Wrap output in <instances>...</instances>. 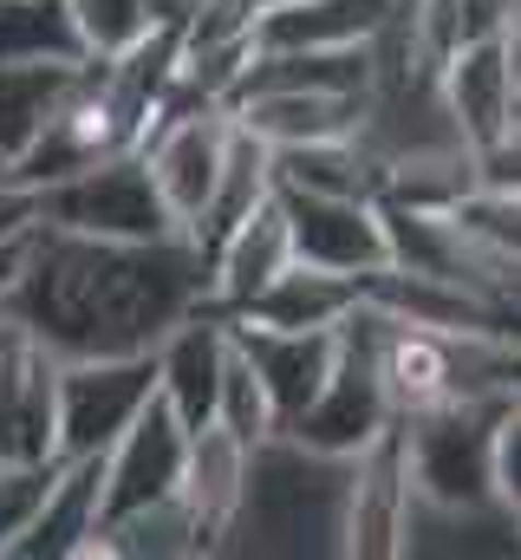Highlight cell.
Here are the masks:
<instances>
[{"label":"cell","mask_w":521,"mask_h":560,"mask_svg":"<svg viewBox=\"0 0 521 560\" xmlns=\"http://www.w3.org/2000/svg\"><path fill=\"white\" fill-rule=\"evenodd\" d=\"M0 306L26 319L59 359L150 352L183 313L209 306V261L189 235L105 242L33 222L26 268Z\"/></svg>","instance_id":"cell-1"},{"label":"cell","mask_w":521,"mask_h":560,"mask_svg":"<svg viewBox=\"0 0 521 560\" xmlns=\"http://www.w3.org/2000/svg\"><path fill=\"white\" fill-rule=\"evenodd\" d=\"M346 495H352V456H326L274 430L248 443L242 495L216 555H346Z\"/></svg>","instance_id":"cell-2"},{"label":"cell","mask_w":521,"mask_h":560,"mask_svg":"<svg viewBox=\"0 0 521 560\" xmlns=\"http://www.w3.org/2000/svg\"><path fill=\"white\" fill-rule=\"evenodd\" d=\"M509 405H516L509 392H470V398H450L437 411L397 418L410 495L417 502H450V509L502 502L496 495V436H502Z\"/></svg>","instance_id":"cell-3"},{"label":"cell","mask_w":521,"mask_h":560,"mask_svg":"<svg viewBox=\"0 0 521 560\" xmlns=\"http://www.w3.org/2000/svg\"><path fill=\"white\" fill-rule=\"evenodd\" d=\"M39 229L59 235H105V242H157V235H183L170 202L150 183L143 150H118L99 156L59 183L39 189Z\"/></svg>","instance_id":"cell-4"},{"label":"cell","mask_w":521,"mask_h":560,"mask_svg":"<svg viewBox=\"0 0 521 560\" xmlns=\"http://www.w3.org/2000/svg\"><path fill=\"white\" fill-rule=\"evenodd\" d=\"M379 332H385V313L372 300H359L346 319H339V352H333V372L320 385V398L287 423V436L326 450V456H359L379 430H391V398L385 378H379Z\"/></svg>","instance_id":"cell-5"},{"label":"cell","mask_w":521,"mask_h":560,"mask_svg":"<svg viewBox=\"0 0 521 560\" xmlns=\"http://www.w3.org/2000/svg\"><path fill=\"white\" fill-rule=\"evenodd\" d=\"M157 392L150 352H99V359H59V456H92L125 430Z\"/></svg>","instance_id":"cell-6"},{"label":"cell","mask_w":521,"mask_h":560,"mask_svg":"<svg viewBox=\"0 0 521 560\" xmlns=\"http://www.w3.org/2000/svg\"><path fill=\"white\" fill-rule=\"evenodd\" d=\"M59 352L0 306V463L59 456Z\"/></svg>","instance_id":"cell-7"},{"label":"cell","mask_w":521,"mask_h":560,"mask_svg":"<svg viewBox=\"0 0 521 560\" xmlns=\"http://www.w3.org/2000/svg\"><path fill=\"white\" fill-rule=\"evenodd\" d=\"M280 215L293 235V261L333 268V275H379L385 268V222L372 196H313V189H280Z\"/></svg>","instance_id":"cell-8"},{"label":"cell","mask_w":521,"mask_h":560,"mask_svg":"<svg viewBox=\"0 0 521 560\" xmlns=\"http://www.w3.org/2000/svg\"><path fill=\"white\" fill-rule=\"evenodd\" d=\"M183 456H189V423L150 392V405L105 443V522L143 509V502L176 495ZM105 522H99V528H105Z\"/></svg>","instance_id":"cell-9"},{"label":"cell","mask_w":521,"mask_h":560,"mask_svg":"<svg viewBox=\"0 0 521 560\" xmlns=\"http://www.w3.org/2000/svg\"><path fill=\"white\" fill-rule=\"evenodd\" d=\"M437 85H443V105L456 118V131L470 150L496 143L521 112V66L509 52V33L502 39H470L456 52L437 59Z\"/></svg>","instance_id":"cell-10"},{"label":"cell","mask_w":521,"mask_h":560,"mask_svg":"<svg viewBox=\"0 0 521 560\" xmlns=\"http://www.w3.org/2000/svg\"><path fill=\"white\" fill-rule=\"evenodd\" d=\"M99 522H105V450L59 456L46 502L33 509L26 535L7 548V560H92Z\"/></svg>","instance_id":"cell-11"},{"label":"cell","mask_w":521,"mask_h":560,"mask_svg":"<svg viewBox=\"0 0 521 560\" xmlns=\"http://www.w3.org/2000/svg\"><path fill=\"white\" fill-rule=\"evenodd\" d=\"M150 359H157V398L189 430H202L216 418V385L229 365V319L216 306H196L150 346Z\"/></svg>","instance_id":"cell-12"},{"label":"cell","mask_w":521,"mask_h":560,"mask_svg":"<svg viewBox=\"0 0 521 560\" xmlns=\"http://www.w3.org/2000/svg\"><path fill=\"white\" fill-rule=\"evenodd\" d=\"M410 509V469L397 423L379 430L352 456V495H346V555L352 560H397V528Z\"/></svg>","instance_id":"cell-13"},{"label":"cell","mask_w":521,"mask_h":560,"mask_svg":"<svg viewBox=\"0 0 521 560\" xmlns=\"http://www.w3.org/2000/svg\"><path fill=\"white\" fill-rule=\"evenodd\" d=\"M229 332H235L242 359L255 365V378L267 385V405H274V418L287 430L320 398V385L333 372V352H339V326H326V332H274V326L229 319Z\"/></svg>","instance_id":"cell-14"},{"label":"cell","mask_w":521,"mask_h":560,"mask_svg":"<svg viewBox=\"0 0 521 560\" xmlns=\"http://www.w3.org/2000/svg\"><path fill=\"white\" fill-rule=\"evenodd\" d=\"M359 300H366V280L359 275H333V268H313V261H287L248 306H235L222 319H248V326H274V332H326Z\"/></svg>","instance_id":"cell-15"},{"label":"cell","mask_w":521,"mask_h":560,"mask_svg":"<svg viewBox=\"0 0 521 560\" xmlns=\"http://www.w3.org/2000/svg\"><path fill=\"white\" fill-rule=\"evenodd\" d=\"M287 261H293V235H287L280 196H267L255 215H242V222L222 235V248L209 255V306H216V313L248 306Z\"/></svg>","instance_id":"cell-16"},{"label":"cell","mask_w":521,"mask_h":560,"mask_svg":"<svg viewBox=\"0 0 521 560\" xmlns=\"http://www.w3.org/2000/svg\"><path fill=\"white\" fill-rule=\"evenodd\" d=\"M397 555H521V522L502 502H476V509H450V502H417L404 509V528H397Z\"/></svg>","instance_id":"cell-17"},{"label":"cell","mask_w":521,"mask_h":560,"mask_svg":"<svg viewBox=\"0 0 521 560\" xmlns=\"http://www.w3.org/2000/svg\"><path fill=\"white\" fill-rule=\"evenodd\" d=\"M397 0H280L260 7L255 52H300V46H366L391 20Z\"/></svg>","instance_id":"cell-18"},{"label":"cell","mask_w":521,"mask_h":560,"mask_svg":"<svg viewBox=\"0 0 521 560\" xmlns=\"http://www.w3.org/2000/svg\"><path fill=\"white\" fill-rule=\"evenodd\" d=\"M274 196V150L248 131V125H235V138H229V156H222V170H216V189L202 196V209L189 215V242L202 248V261L222 248V235L242 222V215H255L260 202Z\"/></svg>","instance_id":"cell-19"},{"label":"cell","mask_w":521,"mask_h":560,"mask_svg":"<svg viewBox=\"0 0 521 560\" xmlns=\"http://www.w3.org/2000/svg\"><path fill=\"white\" fill-rule=\"evenodd\" d=\"M242 469H248V443H242V436H229L222 423L189 430V456H183V482H176V495H183L189 522L202 528L209 555H216V541H222V528H229V515H235Z\"/></svg>","instance_id":"cell-20"},{"label":"cell","mask_w":521,"mask_h":560,"mask_svg":"<svg viewBox=\"0 0 521 560\" xmlns=\"http://www.w3.org/2000/svg\"><path fill=\"white\" fill-rule=\"evenodd\" d=\"M235 125H248L267 150L280 143H313V138H352L366 98L352 92H248L229 105Z\"/></svg>","instance_id":"cell-21"},{"label":"cell","mask_w":521,"mask_h":560,"mask_svg":"<svg viewBox=\"0 0 521 560\" xmlns=\"http://www.w3.org/2000/svg\"><path fill=\"white\" fill-rule=\"evenodd\" d=\"M79 66L85 59H0V156L7 163L53 125V112L79 85Z\"/></svg>","instance_id":"cell-22"},{"label":"cell","mask_w":521,"mask_h":560,"mask_svg":"<svg viewBox=\"0 0 521 560\" xmlns=\"http://www.w3.org/2000/svg\"><path fill=\"white\" fill-rule=\"evenodd\" d=\"M209 555L202 528L189 522L183 495H163V502H143L130 515H112L92 541V560H189Z\"/></svg>","instance_id":"cell-23"},{"label":"cell","mask_w":521,"mask_h":560,"mask_svg":"<svg viewBox=\"0 0 521 560\" xmlns=\"http://www.w3.org/2000/svg\"><path fill=\"white\" fill-rule=\"evenodd\" d=\"M274 183L280 189H313V196H372L379 202V163L359 138H313L274 150Z\"/></svg>","instance_id":"cell-24"},{"label":"cell","mask_w":521,"mask_h":560,"mask_svg":"<svg viewBox=\"0 0 521 560\" xmlns=\"http://www.w3.org/2000/svg\"><path fill=\"white\" fill-rule=\"evenodd\" d=\"M0 59H85L72 0H0Z\"/></svg>","instance_id":"cell-25"},{"label":"cell","mask_w":521,"mask_h":560,"mask_svg":"<svg viewBox=\"0 0 521 560\" xmlns=\"http://www.w3.org/2000/svg\"><path fill=\"white\" fill-rule=\"evenodd\" d=\"M229 436H242V443H260V436H274L280 418H274V405H267V385L255 378V365L242 359V346H235V332H229V365H222V385H216V418Z\"/></svg>","instance_id":"cell-26"},{"label":"cell","mask_w":521,"mask_h":560,"mask_svg":"<svg viewBox=\"0 0 521 560\" xmlns=\"http://www.w3.org/2000/svg\"><path fill=\"white\" fill-rule=\"evenodd\" d=\"M53 476H59V456H46V463H0V560L26 535V522L46 502Z\"/></svg>","instance_id":"cell-27"},{"label":"cell","mask_w":521,"mask_h":560,"mask_svg":"<svg viewBox=\"0 0 521 560\" xmlns=\"http://www.w3.org/2000/svg\"><path fill=\"white\" fill-rule=\"evenodd\" d=\"M72 20L85 33V52H125L150 33V7L143 0H72Z\"/></svg>","instance_id":"cell-28"},{"label":"cell","mask_w":521,"mask_h":560,"mask_svg":"<svg viewBox=\"0 0 521 560\" xmlns=\"http://www.w3.org/2000/svg\"><path fill=\"white\" fill-rule=\"evenodd\" d=\"M456 222L476 229L483 242L521 255V189H470V196L456 202Z\"/></svg>","instance_id":"cell-29"},{"label":"cell","mask_w":521,"mask_h":560,"mask_svg":"<svg viewBox=\"0 0 521 560\" xmlns=\"http://www.w3.org/2000/svg\"><path fill=\"white\" fill-rule=\"evenodd\" d=\"M496 495H502V509L521 522V405H509L502 436H496Z\"/></svg>","instance_id":"cell-30"},{"label":"cell","mask_w":521,"mask_h":560,"mask_svg":"<svg viewBox=\"0 0 521 560\" xmlns=\"http://www.w3.org/2000/svg\"><path fill=\"white\" fill-rule=\"evenodd\" d=\"M33 222H39V189H26V183H0V242L33 235Z\"/></svg>","instance_id":"cell-31"},{"label":"cell","mask_w":521,"mask_h":560,"mask_svg":"<svg viewBox=\"0 0 521 560\" xmlns=\"http://www.w3.org/2000/svg\"><path fill=\"white\" fill-rule=\"evenodd\" d=\"M26 248H33V235H13V242H0V300L13 293V280L26 268Z\"/></svg>","instance_id":"cell-32"},{"label":"cell","mask_w":521,"mask_h":560,"mask_svg":"<svg viewBox=\"0 0 521 560\" xmlns=\"http://www.w3.org/2000/svg\"><path fill=\"white\" fill-rule=\"evenodd\" d=\"M502 392L521 405V339H509V346H502Z\"/></svg>","instance_id":"cell-33"},{"label":"cell","mask_w":521,"mask_h":560,"mask_svg":"<svg viewBox=\"0 0 521 560\" xmlns=\"http://www.w3.org/2000/svg\"><path fill=\"white\" fill-rule=\"evenodd\" d=\"M143 7H150V26H176L189 13V0H143Z\"/></svg>","instance_id":"cell-34"},{"label":"cell","mask_w":521,"mask_h":560,"mask_svg":"<svg viewBox=\"0 0 521 560\" xmlns=\"http://www.w3.org/2000/svg\"><path fill=\"white\" fill-rule=\"evenodd\" d=\"M0 183H13V163H7V156H0Z\"/></svg>","instance_id":"cell-35"},{"label":"cell","mask_w":521,"mask_h":560,"mask_svg":"<svg viewBox=\"0 0 521 560\" xmlns=\"http://www.w3.org/2000/svg\"><path fill=\"white\" fill-rule=\"evenodd\" d=\"M260 7H280V0H260Z\"/></svg>","instance_id":"cell-36"}]
</instances>
